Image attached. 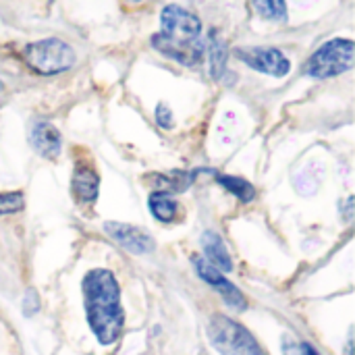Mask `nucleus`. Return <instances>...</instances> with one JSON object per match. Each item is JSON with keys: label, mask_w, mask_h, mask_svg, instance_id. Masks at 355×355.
<instances>
[{"label": "nucleus", "mask_w": 355, "mask_h": 355, "mask_svg": "<svg viewBox=\"0 0 355 355\" xmlns=\"http://www.w3.org/2000/svg\"><path fill=\"white\" fill-rule=\"evenodd\" d=\"M100 193V175L89 162H77L71 175V196L79 206H94Z\"/></svg>", "instance_id": "1a4fd4ad"}, {"label": "nucleus", "mask_w": 355, "mask_h": 355, "mask_svg": "<svg viewBox=\"0 0 355 355\" xmlns=\"http://www.w3.org/2000/svg\"><path fill=\"white\" fill-rule=\"evenodd\" d=\"M23 60L37 75H58L75 64L77 54L64 40L46 37L27 44L23 48Z\"/></svg>", "instance_id": "7ed1b4c3"}, {"label": "nucleus", "mask_w": 355, "mask_h": 355, "mask_svg": "<svg viewBox=\"0 0 355 355\" xmlns=\"http://www.w3.org/2000/svg\"><path fill=\"white\" fill-rule=\"evenodd\" d=\"M152 46L183 67H198L206 56L202 21L179 4H166L160 12V31L152 35Z\"/></svg>", "instance_id": "f03ea898"}, {"label": "nucleus", "mask_w": 355, "mask_h": 355, "mask_svg": "<svg viewBox=\"0 0 355 355\" xmlns=\"http://www.w3.org/2000/svg\"><path fill=\"white\" fill-rule=\"evenodd\" d=\"M202 245H204V254H206V260L216 266L218 270L223 272H229L233 270V260L229 256V250L225 245V241L220 239V235H216L214 231H206L202 235Z\"/></svg>", "instance_id": "9b49d317"}, {"label": "nucleus", "mask_w": 355, "mask_h": 355, "mask_svg": "<svg viewBox=\"0 0 355 355\" xmlns=\"http://www.w3.org/2000/svg\"><path fill=\"white\" fill-rule=\"evenodd\" d=\"M29 144L40 156L54 160L58 158L60 148H62L60 131L50 121H35L29 131Z\"/></svg>", "instance_id": "9d476101"}, {"label": "nucleus", "mask_w": 355, "mask_h": 355, "mask_svg": "<svg viewBox=\"0 0 355 355\" xmlns=\"http://www.w3.org/2000/svg\"><path fill=\"white\" fill-rule=\"evenodd\" d=\"M218 183L229 191L233 193L239 202L248 204L256 198V189L252 187V183H248L245 179H239V177H231V175H218L216 177Z\"/></svg>", "instance_id": "2eb2a0df"}, {"label": "nucleus", "mask_w": 355, "mask_h": 355, "mask_svg": "<svg viewBox=\"0 0 355 355\" xmlns=\"http://www.w3.org/2000/svg\"><path fill=\"white\" fill-rule=\"evenodd\" d=\"M206 54H208V62H210V73L214 79H223L227 69V58H229V50L227 44L223 42V37H218V31L212 29L208 40H206Z\"/></svg>", "instance_id": "f8f14e48"}, {"label": "nucleus", "mask_w": 355, "mask_h": 355, "mask_svg": "<svg viewBox=\"0 0 355 355\" xmlns=\"http://www.w3.org/2000/svg\"><path fill=\"white\" fill-rule=\"evenodd\" d=\"M193 264H196V270H198L200 279H202L204 283H208V285L225 300L227 306H231L233 310H239V312H243V310L248 308L245 295H243V293H241V291L223 275V270H218V268L212 266L206 258H200V256L193 258Z\"/></svg>", "instance_id": "0eeeda50"}, {"label": "nucleus", "mask_w": 355, "mask_h": 355, "mask_svg": "<svg viewBox=\"0 0 355 355\" xmlns=\"http://www.w3.org/2000/svg\"><path fill=\"white\" fill-rule=\"evenodd\" d=\"M131 2H141V0H131Z\"/></svg>", "instance_id": "aec40b11"}, {"label": "nucleus", "mask_w": 355, "mask_h": 355, "mask_svg": "<svg viewBox=\"0 0 355 355\" xmlns=\"http://www.w3.org/2000/svg\"><path fill=\"white\" fill-rule=\"evenodd\" d=\"M0 92H2V81H0Z\"/></svg>", "instance_id": "412c9836"}, {"label": "nucleus", "mask_w": 355, "mask_h": 355, "mask_svg": "<svg viewBox=\"0 0 355 355\" xmlns=\"http://www.w3.org/2000/svg\"><path fill=\"white\" fill-rule=\"evenodd\" d=\"M196 173H183V171H173L168 175H150L148 179L154 181V189L156 191H185L191 183H193Z\"/></svg>", "instance_id": "ddd939ff"}, {"label": "nucleus", "mask_w": 355, "mask_h": 355, "mask_svg": "<svg viewBox=\"0 0 355 355\" xmlns=\"http://www.w3.org/2000/svg\"><path fill=\"white\" fill-rule=\"evenodd\" d=\"M83 304L87 324L100 345L119 341L125 327V312L121 306V289L114 275L106 268H92L83 277Z\"/></svg>", "instance_id": "f257e3e1"}, {"label": "nucleus", "mask_w": 355, "mask_h": 355, "mask_svg": "<svg viewBox=\"0 0 355 355\" xmlns=\"http://www.w3.org/2000/svg\"><path fill=\"white\" fill-rule=\"evenodd\" d=\"M235 54L250 69L270 77H285L291 71V60L285 56V52L272 46H243L237 48Z\"/></svg>", "instance_id": "423d86ee"}, {"label": "nucleus", "mask_w": 355, "mask_h": 355, "mask_svg": "<svg viewBox=\"0 0 355 355\" xmlns=\"http://www.w3.org/2000/svg\"><path fill=\"white\" fill-rule=\"evenodd\" d=\"M355 44L347 37L324 42L304 64V73L314 79H331L354 67Z\"/></svg>", "instance_id": "39448f33"}, {"label": "nucleus", "mask_w": 355, "mask_h": 355, "mask_svg": "<svg viewBox=\"0 0 355 355\" xmlns=\"http://www.w3.org/2000/svg\"><path fill=\"white\" fill-rule=\"evenodd\" d=\"M154 119H156V123H158L162 129H171V127L175 125L173 110H171L164 102H160V104L156 106V110H154Z\"/></svg>", "instance_id": "a211bd4d"}, {"label": "nucleus", "mask_w": 355, "mask_h": 355, "mask_svg": "<svg viewBox=\"0 0 355 355\" xmlns=\"http://www.w3.org/2000/svg\"><path fill=\"white\" fill-rule=\"evenodd\" d=\"M302 355H318V354H316V349H314L312 345H306V343H304V345H302Z\"/></svg>", "instance_id": "6ab92c4d"}, {"label": "nucleus", "mask_w": 355, "mask_h": 355, "mask_svg": "<svg viewBox=\"0 0 355 355\" xmlns=\"http://www.w3.org/2000/svg\"><path fill=\"white\" fill-rule=\"evenodd\" d=\"M104 231L110 235L112 241H116L123 250L141 256V254H150L154 250V239L148 231L135 227V225H127V223H106Z\"/></svg>", "instance_id": "6e6552de"}, {"label": "nucleus", "mask_w": 355, "mask_h": 355, "mask_svg": "<svg viewBox=\"0 0 355 355\" xmlns=\"http://www.w3.org/2000/svg\"><path fill=\"white\" fill-rule=\"evenodd\" d=\"M208 337L220 355H266L243 324L223 314H214L208 320Z\"/></svg>", "instance_id": "20e7f679"}, {"label": "nucleus", "mask_w": 355, "mask_h": 355, "mask_svg": "<svg viewBox=\"0 0 355 355\" xmlns=\"http://www.w3.org/2000/svg\"><path fill=\"white\" fill-rule=\"evenodd\" d=\"M148 208L152 216L160 223H173L177 216V202L173 193H166V191H154L148 200Z\"/></svg>", "instance_id": "4468645a"}, {"label": "nucleus", "mask_w": 355, "mask_h": 355, "mask_svg": "<svg viewBox=\"0 0 355 355\" xmlns=\"http://www.w3.org/2000/svg\"><path fill=\"white\" fill-rule=\"evenodd\" d=\"M23 206H25L23 191H4V193H0V216L21 212Z\"/></svg>", "instance_id": "f3484780"}, {"label": "nucleus", "mask_w": 355, "mask_h": 355, "mask_svg": "<svg viewBox=\"0 0 355 355\" xmlns=\"http://www.w3.org/2000/svg\"><path fill=\"white\" fill-rule=\"evenodd\" d=\"M256 12L266 21H285L287 19V2L285 0H252Z\"/></svg>", "instance_id": "dca6fc26"}]
</instances>
